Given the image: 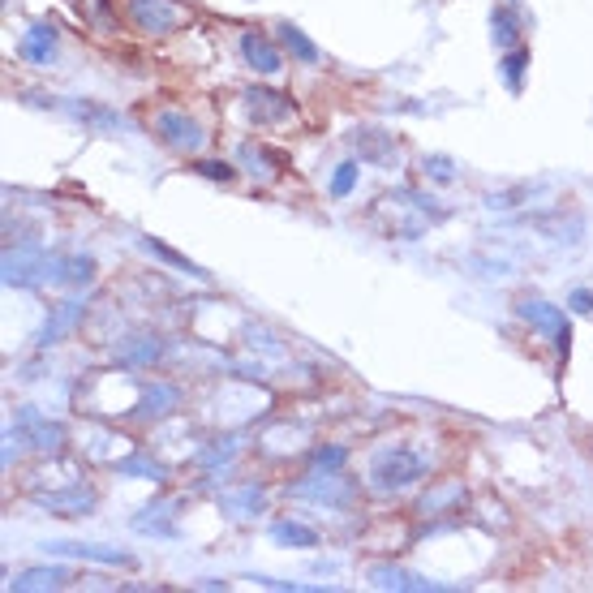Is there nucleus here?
<instances>
[{
    "label": "nucleus",
    "mask_w": 593,
    "mask_h": 593,
    "mask_svg": "<svg viewBox=\"0 0 593 593\" xmlns=\"http://www.w3.org/2000/svg\"><path fill=\"white\" fill-rule=\"evenodd\" d=\"M422 456H413V452H383L379 460H374V469H370V486L374 490H404V486H413L417 477H422Z\"/></svg>",
    "instance_id": "obj_1"
},
{
    "label": "nucleus",
    "mask_w": 593,
    "mask_h": 593,
    "mask_svg": "<svg viewBox=\"0 0 593 593\" xmlns=\"http://www.w3.org/2000/svg\"><path fill=\"white\" fill-rule=\"evenodd\" d=\"M516 314L525 318L529 327H538V331H546V336L555 340V349L559 353H568V340H572V327H568V318H563V310L559 306H551V301H538V297H525L516 306Z\"/></svg>",
    "instance_id": "obj_2"
},
{
    "label": "nucleus",
    "mask_w": 593,
    "mask_h": 593,
    "mask_svg": "<svg viewBox=\"0 0 593 593\" xmlns=\"http://www.w3.org/2000/svg\"><path fill=\"white\" fill-rule=\"evenodd\" d=\"M129 18L147 35H168L172 26L181 22V9L172 5V0H129Z\"/></svg>",
    "instance_id": "obj_3"
},
{
    "label": "nucleus",
    "mask_w": 593,
    "mask_h": 593,
    "mask_svg": "<svg viewBox=\"0 0 593 593\" xmlns=\"http://www.w3.org/2000/svg\"><path fill=\"white\" fill-rule=\"evenodd\" d=\"M155 134H159L164 147L185 151V155L202 147V129L190 117H181V112H159V117H155Z\"/></svg>",
    "instance_id": "obj_4"
},
{
    "label": "nucleus",
    "mask_w": 593,
    "mask_h": 593,
    "mask_svg": "<svg viewBox=\"0 0 593 593\" xmlns=\"http://www.w3.org/2000/svg\"><path fill=\"white\" fill-rule=\"evenodd\" d=\"M13 435L26 439L31 447H39V452H56V447L65 443V430L52 426L48 417H39L35 409H22V413H18V422H13Z\"/></svg>",
    "instance_id": "obj_5"
},
{
    "label": "nucleus",
    "mask_w": 593,
    "mask_h": 593,
    "mask_svg": "<svg viewBox=\"0 0 593 593\" xmlns=\"http://www.w3.org/2000/svg\"><path fill=\"white\" fill-rule=\"evenodd\" d=\"M293 495H310L318 503H331V508H344L353 495V486L344 482V477H336V469H323V477H310V482L293 486Z\"/></svg>",
    "instance_id": "obj_6"
},
{
    "label": "nucleus",
    "mask_w": 593,
    "mask_h": 593,
    "mask_svg": "<svg viewBox=\"0 0 593 593\" xmlns=\"http://www.w3.org/2000/svg\"><path fill=\"white\" fill-rule=\"evenodd\" d=\"M241 56L250 61L258 74H280V52L271 48V39H263V35H241Z\"/></svg>",
    "instance_id": "obj_7"
},
{
    "label": "nucleus",
    "mask_w": 593,
    "mask_h": 593,
    "mask_svg": "<svg viewBox=\"0 0 593 593\" xmlns=\"http://www.w3.org/2000/svg\"><path fill=\"white\" fill-rule=\"evenodd\" d=\"M39 503H43V508H52L56 516H86L95 508V490L74 486V490H65V495H43Z\"/></svg>",
    "instance_id": "obj_8"
},
{
    "label": "nucleus",
    "mask_w": 593,
    "mask_h": 593,
    "mask_svg": "<svg viewBox=\"0 0 593 593\" xmlns=\"http://www.w3.org/2000/svg\"><path fill=\"white\" fill-rule=\"evenodd\" d=\"M245 108H250L254 121H284L288 112H293V104H288L284 95H276V91H250V95H245Z\"/></svg>",
    "instance_id": "obj_9"
},
{
    "label": "nucleus",
    "mask_w": 593,
    "mask_h": 593,
    "mask_svg": "<svg viewBox=\"0 0 593 593\" xmlns=\"http://www.w3.org/2000/svg\"><path fill=\"white\" fill-rule=\"evenodd\" d=\"M78 318H82V301H65V306H56L52 318H48V323H43V331H39V344H43V349H48V344H56L69 327L78 323Z\"/></svg>",
    "instance_id": "obj_10"
},
{
    "label": "nucleus",
    "mask_w": 593,
    "mask_h": 593,
    "mask_svg": "<svg viewBox=\"0 0 593 593\" xmlns=\"http://www.w3.org/2000/svg\"><path fill=\"white\" fill-rule=\"evenodd\" d=\"M22 56L31 65H52V56H56V31H52V26H35V31H26Z\"/></svg>",
    "instance_id": "obj_11"
},
{
    "label": "nucleus",
    "mask_w": 593,
    "mask_h": 593,
    "mask_svg": "<svg viewBox=\"0 0 593 593\" xmlns=\"http://www.w3.org/2000/svg\"><path fill=\"white\" fill-rule=\"evenodd\" d=\"M220 508H224L228 516H254L258 508H263V486L228 490V495H220Z\"/></svg>",
    "instance_id": "obj_12"
},
{
    "label": "nucleus",
    "mask_w": 593,
    "mask_h": 593,
    "mask_svg": "<svg viewBox=\"0 0 593 593\" xmlns=\"http://www.w3.org/2000/svg\"><path fill=\"white\" fill-rule=\"evenodd\" d=\"M271 538H276V542H288V546H301V551L318 546V533L306 529V525H297V520H276V525H271Z\"/></svg>",
    "instance_id": "obj_13"
},
{
    "label": "nucleus",
    "mask_w": 593,
    "mask_h": 593,
    "mask_svg": "<svg viewBox=\"0 0 593 593\" xmlns=\"http://www.w3.org/2000/svg\"><path fill=\"white\" fill-rule=\"evenodd\" d=\"M276 31H280V43L288 48V56H297L301 65H314V61H318V48L297 31V26H288V22H284V26H276Z\"/></svg>",
    "instance_id": "obj_14"
},
{
    "label": "nucleus",
    "mask_w": 593,
    "mask_h": 593,
    "mask_svg": "<svg viewBox=\"0 0 593 593\" xmlns=\"http://www.w3.org/2000/svg\"><path fill=\"white\" fill-rule=\"evenodd\" d=\"M65 581H69L65 568H39V572H22L18 581H9V589H56Z\"/></svg>",
    "instance_id": "obj_15"
},
{
    "label": "nucleus",
    "mask_w": 593,
    "mask_h": 593,
    "mask_svg": "<svg viewBox=\"0 0 593 593\" xmlns=\"http://www.w3.org/2000/svg\"><path fill=\"white\" fill-rule=\"evenodd\" d=\"M91 276H95V263H91V258H65V263H52V280L91 284Z\"/></svg>",
    "instance_id": "obj_16"
},
{
    "label": "nucleus",
    "mask_w": 593,
    "mask_h": 593,
    "mask_svg": "<svg viewBox=\"0 0 593 593\" xmlns=\"http://www.w3.org/2000/svg\"><path fill=\"white\" fill-rule=\"evenodd\" d=\"M56 555H82V559H99V563H129V555L121 551H104V546H78V542H61V546H48Z\"/></svg>",
    "instance_id": "obj_17"
},
{
    "label": "nucleus",
    "mask_w": 593,
    "mask_h": 593,
    "mask_svg": "<svg viewBox=\"0 0 593 593\" xmlns=\"http://www.w3.org/2000/svg\"><path fill=\"white\" fill-rule=\"evenodd\" d=\"M370 581L379 589H430L426 581H417V576H404L396 568H370Z\"/></svg>",
    "instance_id": "obj_18"
},
{
    "label": "nucleus",
    "mask_w": 593,
    "mask_h": 593,
    "mask_svg": "<svg viewBox=\"0 0 593 593\" xmlns=\"http://www.w3.org/2000/svg\"><path fill=\"white\" fill-rule=\"evenodd\" d=\"M172 404H177V392H172V387H164V383H155V387H147V392H142V413H147V417L168 413Z\"/></svg>",
    "instance_id": "obj_19"
},
{
    "label": "nucleus",
    "mask_w": 593,
    "mask_h": 593,
    "mask_svg": "<svg viewBox=\"0 0 593 593\" xmlns=\"http://www.w3.org/2000/svg\"><path fill=\"white\" fill-rule=\"evenodd\" d=\"M516 9H508V5H503V9H495V18H490V31H495V39L503 43V48H512V43H516Z\"/></svg>",
    "instance_id": "obj_20"
},
{
    "label": "nucleus",
    "mask_w": 593,
    "mask_h": 593,
    "mask_svg": "<svg viewBox=\"0 0 593 593\" xmlns=\"http://www.w3.org/2000/svg\"><path fill=\"white\" fill-rule=\"evenodd\" d=\"M525 65H529V52H525V48H516V52L503 56V78H508L512 91L520 86V74H525Z\"/></svg>",
    "instance_id": "obj_21"
},
{
    "label": "nucleus",
    "mask_w": 593,
    "mask_h": 593,
    "mask_svg": "<svg viewBox=\"0 0 593 593\" xmlns=\"http://www.w3.org/2000/svg\"><path fill=\"white\" fill-rule=\"evenodd\" d=\"M142 250H147V254H159V258H164V263H172V267H185V271H190V276H202V271L194 267V263H185V258L177 254V250H168V245H159V241H142Z\"/></svg>",
    "instance_id": "obj_22"
},
{
    "label": "nucleus",
    "mask_w": 593,
    "mask_h": 593,
    "mask_svg": "<svg viewBox=\"0 0 593 593\" xmlns=\"http://www.w3.org/2000/svg\"><path fill=\"white\" fill-rule=\"evenodd\" d=\"M353 185H357V164H340L336 177H331V194H336V198H349Z\"/></svg>",
    "instance_id": "obj_23"
},
{
    "label": "nucleus",
    "mask_w": 593,
    "mask_h": 593,
    "mask_svg": "<svg viewBox=\"0 0 593 593\" xmlns=\"http://www.w3.org/2000/svg\"><path fill=\"white\" fill-rule=\"evenodd\" d=\"M155 357H159V344L155 340H142V344H134V349L121 353L125 366H147V361H155Z\"/></svg>",
    "instance_id": "obj_24"
},
{
    "label": "nucleus",
    "mask_w": 593,
    "mask_h": 593,
    "mask_svg": "<svg viewBox=\"0 0 593 593\" xmlns=\"http://www.w3.org/2000/svg\"><path fill=\"white\" fill-rule=\"evenodd\" d=\"M314 465H318V469H340V465H344V447H318V452H314Z\"/></svg>",
    "instance_id": "obj_25"
},
{
    "label": "nucleus",
    "mask_w": 593,
    "mask_h": 593,
    "mask_svg": "<svg viewBox=\"0 0 593 593\" xmlns=\"http://www.w3.org/2000/svg\"><path fill=\"white\" fill-rule=\"evenodd\" d=\"M198 172H202V177H211V181H233V168L220 164V159H202Z\"/></svg>",
    "instance_id": "obj_26"
},
{
    "label": "nucleus",
    "mask_w": 593,
    "mask_h": 593,
    "mask_svg": "<svg viewBox=\"0 0 593 593\" xmlns=\"http://www.w3.org/2000/svg\"><path fill=\"white\" fill-rule=\"evenodd\" d=\"M426 172H430L435 181H452V177H456V172H452V159H443V155H430V159H426Z\"/></svg>",
    "instance_id": "obj_27"
},
{
    "label": "nucleus",
    "mask_w": 593,
    "mask_h": 593,
    "mask_svg": "<svg viewBox=\"0 0 593 593\" xmlns=\"http://www.w3.org/2000/svg\"><path fill=\"white\" fill-rule=\"evenodd\" d=\"M572 310L593 314V293H589V288H576V293H572Z\"/></svg>",
    "instance_id": "obj_28"
}]
</instances>
